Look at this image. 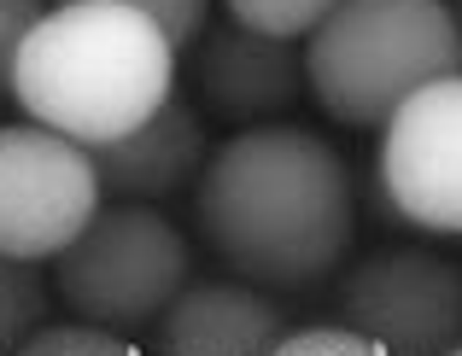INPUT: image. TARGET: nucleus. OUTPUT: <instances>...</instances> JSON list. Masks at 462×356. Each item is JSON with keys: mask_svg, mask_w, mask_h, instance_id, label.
Masks as SVG:
<instances>
[{"mask_svg": "<svg viewBox=\"0 0 462 356\" xmlns=\"http://www.w3.org/2000/svg\"><path fill=\"white\" fill-rule=\"evenodd\" d=\"M287 315L246 280H188L152 322V356H275Z\"/></svg>", "mask_w": 462, "mask_h": 356, "instance_id": "obj_8", "label": "nucleus"}, {"mask_svg": "<svg viewBox=\"0 0 462 356\" xmlns=\"http://www.w3.org/2000/svg\"><path fill=\"white\" fill-rule=\"evenodd\" d=\"M47 327V280L35 263L0 257V356H18Z\"/></svg>", "mask_w": 462, "mask_h": 356, "instance_id": "obj_11", "label": "nucleus"}, {"mask_svg": "<svg viewBox=\"0 0 462 356\" xmlns=\"http://www.w3.org/2000/svg\"><path fill=\"white\" fill-rule=\"evenodd\" d=\"M451 356H462V345H457V351H451Z\"/></svg>", "mask_w": 462, "mask_h": 356, "instance_id": "obj_18", "label": "nucleus"}, {"mask_svg": "<svg viewBox=\"0 0 462 356\" xmlns=\"http://www.w3.org/2000/svg\"><path fill=\"white\" fill-rule=\"evenodd\" d=\"M176 88V47L135 6L59 0L12 65V100L30 123L77 146H106L141 129Z\"/></svg>", "mask_w": 462, "mask_h": 356, "instance_id": "obj_2", "label": "nucleus"}, {"mask_svg": "<svg viewBox=\"0 0 462 356\" xmlns=\"http://www.w3.org/2000/svg\"><path fill=\"white\" fill-rule=\"evenodd\" d=\"M117 6L147 12L158 30H164V41H170V47H188L193 35L205 30V12H211V0H117Z\"/></svg>", "mask_w": 462, "mask_h": 356, "instance_id": "obj_16", "label": "nucleus"}, {"mask_svg": "<svg viewBox=\"0 0 462 356\" xmlns=\"http://www.w3.org/2000/svg\"><path fill=\"white\" fill-rule=\"evenodd\" d=\"M100 199L88 146L42 123H0V257H59L94 223Z\"/></svg>", "mask_w": 462, "mask_h": 356, "instance_id": "obj_5", "label": "nucleus"}, {"mask_svg": "<svg viewBox=\"0 0 462 356\" xmlns=\"http://www.w3.org/2000/svg\"><path fill=\"white\" fill-rule=\"evenodd\" d=\"M47 18V0H0V94H12V65H18L30 30Z\"/></svg>", "mask_w": 462, "mask_h": 356, "instance_id": "obj_15", "label": "nucleus"}, {"mask_svg": "<svg viewBox=\"0 0 462 356\" xmlns=\"http://www.w3.org/2000/svg\"><path fill=\"white\" fill-rule=\"evenodd\" d=\"M223 6L240 30L275 35V41H299V35H310L339 0H223Z\"/></svg>", "mask_w": 462, "mask_h": 356, "instance_id": "obj_12", "label": "nucleus"}, {"mask_svg": "<svg viewBox=\"0 0 462 356\" xmlns=\"http://www.w3.org/2000/svg\"><path fill=\"white\" fill-rule=\"evenodd\" d=\"M199 94L228 123L282 117L305 94V53H293V41L252 35L240 23H228L199 53Z\"/></svg>", "mask_w": 462, "mask_h": 356, "instance_id": "obj_10", "label": "nucleus"}, {"mask_svg": "<svg viewBox=\"0 0 462 356\" xmlns=\"http://www.w3.org/2000/svg\"><path fill=\"white\" fill-rule=\"evenodd\" d=\"M374 181L393 223L462 240V70L428 82L393 112Z\"/></svg>", "mask_w": 462, "mask_h": 356, "instance_id": "obj_6", "label": "nucleus"}, {"mask_svg": "<svg viewBox=\"0 0 462 356\" xmlns=\"http://www.w3.org/2000/svg\"><path fill=\"white\" fill-rule=\"evenodd\" d=\"M193 275V251L181 228L152 205H100L65 251L53 257V287L77 310V322L147 327L176 304V292Z\"/></svg>", "mask_w": 462, "mask_h": 356, "instance_id": "obj_4", "label": "nucleus"}, {"mask_svg": "<svg viewBox=\"0 0 462 356\" xmlns=\"http://www.w3.org/2000/svg\"><path fill=\"white\" fill-rule=\"evenodd\" d=\"M88 158H94V176H100L106 199L152 205V199H170L176 187H188V181L199 176V164H205V123L170 94L141 129L94 146Z\"/></svg>", "mask_w": 462, "mask_h": 356, "instance_id": "obj_9", "label": "nucleus"}, {"mask_svg": "<svg viewBox=\"0 0 462 356\" xmlns=\"http://www.w3.org/2000/svg\"><path fill=\"white\" fill-rule=\"evenodd\" d=\"M275 356H386L374 339L351 333L346 322H322V327H299V333H287Z\"/></svg>", "mask_w": 462, "mask_h": 356, "instance_id": "obj_14", "label": "nucleus"}, {"mask_svg": "<svg viewBox=\"0 0 462 356\" xmlns=\"http://www.w3.org/2000/svg\"><path fill=\"white\" fill-rule=\"evenodd\" d=\"M445 6H451V18H457V30H462V0H445Z\"/></svg>", "mask_w": 462, "mask_h": 356, "instance_id": "obj_17", "label": "nucleus"}, {"mask_svg": "<svg viewBox=\"0 0 462 356\" xmlns=\"http://www.w3.org/2000/svg\"><path fill=\"white\" fill-rule=\"evenodd\" d=\"M339 322L386 356H451L462 345V269L410 245L363 257L339 287Z\"/></svg>", "mask_w": 462, "mask_h": 356, "instance_id": "obj_7", "label": "nucleus"}, {"mask_svg": "<svg viewBox=\"0 0 462 356\" xmlns=\"http://www.w3.org/2000/svg\"><path fill=\"white\" fill-rule=\"evenodd\" d=\"M18 356H141V351L129 345L124 333H112V327H94V322H47Z\"/></svg>", "mask_w": 462, "mask_h": 356, "instance_id": "obj_13", "label": "nucleus"}, {"mask_svg": "<svg viewBox=\"0 0 462 356\" xmlns=\"http://www.w3.org/2000/svg\"><path fill=\"white\" fill-rule=\"evenodd\" d=\"M193 228L235 280L263 292H305L346 257L357 234L351 169L322 134L258 123L223 141L193 181Z\"/></svg>", "mask_w": 462, "mask_h": 356, "instance_id": "obj_1", "label": "nucleus"}, {"mask_svg": "<svg viewBox=\"0 0 462 356\" xmlns=\"http://www.w3.org/2000/svg\"><path fill=\"white\" fill-rule=\"evenodd\" d=\"M457 70L462 30L445 0H339L305 41V88L351 129H386L410 94Z\"/></svg>", "mask_w": 462, "mask_h": 356, "instance_id": "obj_3", "label": "nucleus"}]
</instances>
